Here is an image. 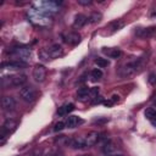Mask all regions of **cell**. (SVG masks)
Listing matches in <instances>:
<instances>
[{
	"instance_id": "6da1fadb",
	"label": "cell",
	"mask_w": 156,
	"mask_h": 156,
	"mask_svg": "<svg viewBox=\"0 0 156 156\" xmlns=\"http://www.w3.org/2000/svg\"><path fill=\"white\" fill-rule=\"evenodd\" d=\"M26 82H27L26 74H13L2 79V84L5 88H20V87L22 88L24 87Z\"/></svg>"
},
{
	"instance_id": "7a4b0ae2",
	"label": "cell",
	"mask_w": 156,
	"mask_h": 156,
	"mask_svg": "<svg viewBox=\"0 0 156 156\" xmlns=\"http://www.w3.org/2000/svg\"><path fill=\"white\" fill-rule=\"evenodd\" d=\"M140 68V65H139V61H133V62H128L126 65H123L119 69V76L122 78H128V77H132L134 76Z\"/></svg>"
},
{
	"instance_id": "3957f363",
	"label": "cell",
	"mask_w": 156,
	"mask_h": 156,
	"mask_svg": "<svg viewBox=\"0 0 156 156\" xmlns=\"http://www.w3.org/2000/svg\"><path fill=\"white\" fill-rule=\"evenodd\" d=\"M20 96L24 102H33L37 99V91L30 85H24L20 89Z\"/></svg>"
},
{
	"instance_id": "277c9868",
	"label": "cell",
	"mask_w": 156,
	"mask_h": 156,
	"mask_svg": "<svg viewBox=\"0 0 156 156\" xmlns=\"http://www.w3.org/2000/svg\"><path fill=\"white\" fill-rule=\"evenodd\" d=\"M12 54L17 58H20L21 62H24L26 63V61H28L29 57H30V55H32V50L29 48H27V46H17V48H13Z\"/></svg>"
},
{
	"instance_id": "5b68a950",
	"label": "cell",
	"mask_w": 156,
	"mask_h": 156,
	"mask_svg": "<svg viewBox=\"0 0 156 156\" xmlns=\"http://www.w3.org/2000/svg\"><path fill=\"white\" fill-rule=\"evenodd\" d=\"M33 78L38 83L44 82L46 78V68L43 65H35L33 68Z\"/></svg>"
},
{
	"instance_id": "8992f818",
	"label": "cell",
	"mask_w": 156,
	"mask_h": 156,
	"mask_svg": "<svg viewBox=\"0 0 156 156\" xmlns=\"http://www.w3.org/2000/svg\"><path fill=\"white\" fill-rule=\"evenodd\" d=\"M1 107L5 112H12L16 108V101L12 96H4L1 100Z\"/></svg>"
},
{
	"instance_id": "52a82bcc",
	"label": "cell",
	"mask_w": 156,
	"mask_h": 156,
	"mask_svg": "<svg viewBox=\"0 0 156 156\" xmlns=\"http://www.w3.org/2000/svg\"><path fill=\"white\" fill-rule=\"evenodd\" d=\"M99 138H100V134L95 130L93 132H89L85 136H84V143H85V147H91L94 146L98 141H99Z\"/></svg>"
},
{
	"instance_id": "ba28073f",
	"label": "cell",
	"mask_w": 156,
	"mask_h": 156,
	"mask_svg": "<svg viewBox=\"0 0 156 156\" xmlns=\"http://www.w3.org/2000/svg\"><path fill=\"white\" fill-rule=\"evenodd\" d=\"M46 51H48V55L50 58H56L58 56H61L63 54V49L60 44H52L50 45L49 48H46Z\"/></svg>"
},
{
	"instance_id": "9c48e42d",
	"label": "cell",
	"mask_w": 156,
	"mask_h": 156,
	"mask_svg": "<svg viewBox=\"0 0 156 156\" xmlns=\"http://www.w3.org/2000/svg\"><path fill=\"white\" fill-rule=\"evenodd\" d=\"M135 33L140 38H149V37H151L156 33V26H151V27H147V28H140Z\"/></svg>"
},
{
	"instance_id": "30bf717a",
	"label": "cell",
	"mask_w": 156,
	"mask_h": 156,
	"mask_svg": "<svg viewBox=\"0 0 156 156\" xmlns=\"http://www.w3.org/2000/svg\"><path fill=\"white\" fill-rule=\"evenodd\" d=\"M68 145L72 149H82V147H85L84 136H74V138L69 139L68 140Z\"/></svg>"
},
{
	"instance_id": "8fae6325",
	"label": "cell",
	"mask_w": 156,
	"mask_h": 156,
	"mask_svg": "<svg viewBox=\"0 0 156 156\" xmlns=\"http://www.w3.org/2000/svg\"><path fill=\"white\" fill-rule=\"evenodd\" d=\"M65 123H66V127H68V128H76L83 123V119L79 118L78 116H68Z\"/></svg>"
},
{
	"instance_id": "7c38bea8",
	"label": "cell",
	"mask_w": 156,
	"mask_h": 156,
	"mask_svg": "<svg viewBox=\"0 0 156 156\" xmlns=\"http://www.w3.org/2000/svg\"><path fill=\"white\" fill-rule=\"evenodd\" d=\"M116 151H117V146H116V144L113 141H106L102 145V152L105 155H107V156L116 154Z\"/></svg>"
},
{
	"instance_id": "4fadbf2b",
	"label": "cell",
	"mask_w": 156,
	"mask_h": 156,
	"mask_svg": "<svg viewBox=\"0 0 156 156\" xmlns=\"http://www.w3.org/2000/svg\"><path fill=\"white\" fill-rule=\"evenodd\" d=\"M87 21H88L87 16H84V15H82V13H78V15H76V17H74L73 27H74V28H82V27L87 23Z\"/></svg>"
},
{
	"instance_id": "5bb4252c",
	"label": "cell",
	"mask_w": 156,
	"mask_h": 156,
	"mask_svg": "<svg viewBox=\"0 0 156 156\" xmlns=\"http://www.w3.org/2000/svg\"><path fill=\"white\" fill-rule=\"evenodd\" d=\"M65 40L68 43V44H71V45H77L78 43H80V35L78 34V33H68L67 35H66V38H65Z\"/></svg>"
},
{
	"instance_id": "9a60e30c",
	"label": "cell",
	"mask_w": 156,
	"mask_h": 156,
	"mask_svg": "<svg viewBox=\"0 0 156 156\" xmlns=\"http://www.w3.org/2000/svg\"><path fill=\"white\" fill-rule=\"evenodd\" d=\"M102 51L111 58H118L121 56V50L118 48H104Z\"/></svg>"
},
{
	"instance_id": "2e32d148",
	"label": "cell",
	"mask_w": 156,
	"mask_h": 156,
	"mask_svg": "<svg viewBox=\"0 0 156 156\" xmlns=\"http://www.w3.org/2000/svg\"><path fill=\"white\" fill-rule=\"evenodd\" d=\"M16 127H17V122H16L13 118H7V119L4 122V124H2V128H4L7 133L13 132V130L16 129Z\"/></svg>"
},
{
	"instance_id": "e0dca14e",
	"label": "cell",
	"mask_w": 156,
	"mask_h": 156,
	"mask_svg": "<svg viewBox=\"0 0 156 156\" xmlns=\"http://www.w3.org/2000/svg\"><path fill=\"white\" fill-rule=\"evenodd\" d=\"M74 110V105L73 104H63L60 108H58V111H57V115H60V116H62V115H67V113H69L71 111H73Z\"/></svg>"
},
{
	"instance_id": "ac0fdd59",
	"label": "cell",
	"mask_w": 156,
	"mask_h": 156,
	"mask_svg": "<svg viewBox=\"0 0 156 156\" xmlns=\"http://www.w3.org/2000/svg\"><path fill=\"white\" fill-rule=\"evenodd\" d=\"M24 66H26V63L21 62V61H10L7 63H4V67H6L7 69H18V68H22Z\"/></svg>"
},
{
	"instance_id": "d6986e66",
	"label": "cell",
	"mask_w": 156,
	"mask_h": 156,
	"mask_svg": "<svg viewBox=\"0 0 156 156\" xmlns=\"http://www.w3.org/2000/svg\"><path fill=\"white\" fill-rule=\"evenodd\" d=\"M123 26H124V22H123L122 20H116V21H113V22L110 23L108 28H110V32H111V33H115V32L119 30Z\"/></svg>"
},
{
	"instance_id": "ffe728a7",
	"label": "cell",
	"mask_w": 156,
	"mask_h": 156,
	"mask_svg": "<svg viewBox=\"0 0 156 156\" xmlns=\"http://www.w3.org/2000/svg\"><path fill=\"white\" fill-rule=\"evenodd\" d=\"M88 96H89V89H88V88L82 87V88L78 89V91H77V99H78V100L84 101Z\"/></svg>"
},
{
	"instance_id": "44dd1931",
	"label": "cell",
	"mask_w": 156,
	"mask_h": 156,
	"mask_svg": "<svg viewBox=\"0 0 156 156\" xmlns=\"http://www.w3.org/2000/svg\"><path fill=\"white\" fill-rule=\"evenodd\" d=\"M95 65H96L98 67H100V68H105V67L108 66V61H107V58L98 57V58L95 60Z\"/></svg>"
},
{
	"instance_id": "7402d4cb",
	"label": "cell",
	"mask_w": 156,
	"mask_h": 156,
	"mask_svg": "<svg viewBox=\"0 0 156 156\" xmlns=\"http://www.w3.org/2000/svg\"><path fill=\"white\" fill-rule=\"evenodd\" d=\"M90 77H91L93 80H99V79L102 77V72H101L100 69L95 68V69H93V71L90 72Z\"/></svg>"
},
{
	"instance_id": "603a6c76",
	"label": "cell",
	"mask_w": 156,
	"mask_h": 156,
	"mask_svg": "<svg viewBox=\"0 0 156 156\" xmlns=\"http://www.w3.org/2000/svg\"><path fill=\"white\" fill-rule=\"evenodd\" d=\"M100 18H101V15H100V13L93 12V13L88 17V22H90V23H96V22L100 21Z\"/></svg>"
},
{
	"instance_id": "cb8c5ba5",
	"label": "cell",
	"mask_w": 156,
	"mask_h": 156,
	"mask_svg": "<svg viewBox=\"0 0 156 156\" xmlns=\"http://www.w3.org/2000/svg\"><path fill=\"white\" fill-rule=\"evenodd\" d=\"M89 96H90V99H95L96 96H99V88H96V87L90 88L89 89Z\"/></svg>"
},
{
	"instance_id": "d4e9b609",
	"label": "cell",
	"mask_w": 156,
	"mask_h": 156,
	"mask_svg": "<svg viewBox=\"0 0 156 156\" xmlns=\"http://www.w3.org/2000/svg\"><path fill=\"white\" fill-rule=\"evenodd\" d=\"M65 126H66V123L65 122H57V123H55V127H54V130L55 132H58V130H62L63 128H65Z\"/></svg>"
},
{
	"instance_id": "484cf974",
	"label": "cell",
	"mask_w": 156,
	"mask_h": 156,
	"mask_svg": "<svg viewBox=\"0 0 156 156\" xmlns=\"http://www.w3.org/2000/svg\"><path fill=\"white\" fill-rule=\"evenodd\" d=\"M6 135H7V132L1 127V130H0V144H4V141L6 139Z\"/></svg>"
},
{
	"instance_id": "4316f807",
	"label": "cell",
	"mask_w": 156,
	"mask_h": 156,
	"mask_svg": "<svg viewBox=\"0 0 156 156\" xmlns=\"http://www.w3.org/2000/svg\"><path fill=\"white\" fill-rule=\"evenodd\" d=\"M149 83L152 84V85L156 84V74H155V73H151V74L149 76Z\"/></svg>"
},
{
	"instance_id": "83f0119b",
	"label": "cell",
	"mask_w": 156,
	"mask_h": 156,
	"mask_svg": "<svg viewBox=\"0 0 156 156\" xmlns=\"http://www.w3.org/2000/svg\"><path fill=\"white\" fill-rule=\"evenodd\" d=\"M154 111H155L154 108H147V110L145 111V117H146V118H147L149 121H150V118H151V116H152Z\"/></svg>"
},
{
	"instance_id": "f1b7e54d",
	"label": "cell",
	"mask_w": 156,
	"mask_h": 156,
	"mask_svg": "<svg viewBox=\"0 0 156 156\" xmlns=\"http://www.w3.org/2000/svg\"><path fill=\"white\" fill-rule=\"evenodd\" d=\"M77 2L82 6H88V5L91 4V0H77Z\"/></svg>"
},
{
	"instance_id": "f546056e",
	"label": "cell",
	"mask_w": 156,
	"mask_h": 156,
	"mask_svg": "<svg viewBox=\"0 0 156 156\" xmlns=\"http://www.w3.org/2000/svg\"><path fill=\"white\" fill-rule=\"evenodd\" d=\"M150 121L154 123V124H156V110L154 111V113H152V116H151V118H150Z\"/></svg>"
},
{
	"instance_id": "4dcf8cb0",
	"label": "cell",
	"mask_w": 156,
	"mask_h": 156,
	"mask_svg": "<svg viewBox=\"0 0 156 156\" xmlns=\"http://www.w3.org/2000/svg\"><path fill=\"white\" fill-rule=\"evenodd\" d=\"M119 100V96L118 95H112V98H111V101L112 102H117Z\"/></svg>"
},
{
	"instance_id": "1f68e13d",
	"label": "cell",
	"mask_w": 156,
	"mask_h": 156,
	"mask_svg": "<svg viewBox=\"0 0 156 156\" xmlns=\"http://www.w3.org/2000/svg\"><path fill=\"white\" fill-rule=\"evenodd\" d=\"M110 156H123L122 154H113V155H110Z\"/></svg>"
},
{
	"instance_id": "d6a6232c",
	"label": "cell",
	"mask_w": 156,
	"mask_h": 156,
	"mask_svg": "<svg viewBox=\"0 0 156 156\" xmlns=\"http://www.w3.org/2000/svg\"><path fill=\"white\" fill-rule=\"evenodd\" d=\"M154 105H155V106H156V98H155V99H154Z\"/></svg>"
},
{
	"instance_id": "836d02e7",
	"label": "cell",
	"mask_w": 156,
	"mask_h": 156,
	"mask_svg": "<svg viewBox=\"0 0 156 156\" xmlns=\"http://www.w3.org/2000/svg\"><path fill=\"white\" fill-rule=\"evenodd\" d=\"M82 156H91V155H82Z\"/></svg>"
},
{
	"instance_id": "e575fe53",
	"label": "cell",
	"mask_w": 156,
	"mask_h": 156,
	"mask_svg": "<svg viewBox=\"0 0 156 156\" xmlns=\"http://www.w3.org/2000/svg\"><path fill=\"white\" fill-rule=\"evenodd\" d=\"M54 156H60V155H54Z\"/></svg>"
}]
</instances>
